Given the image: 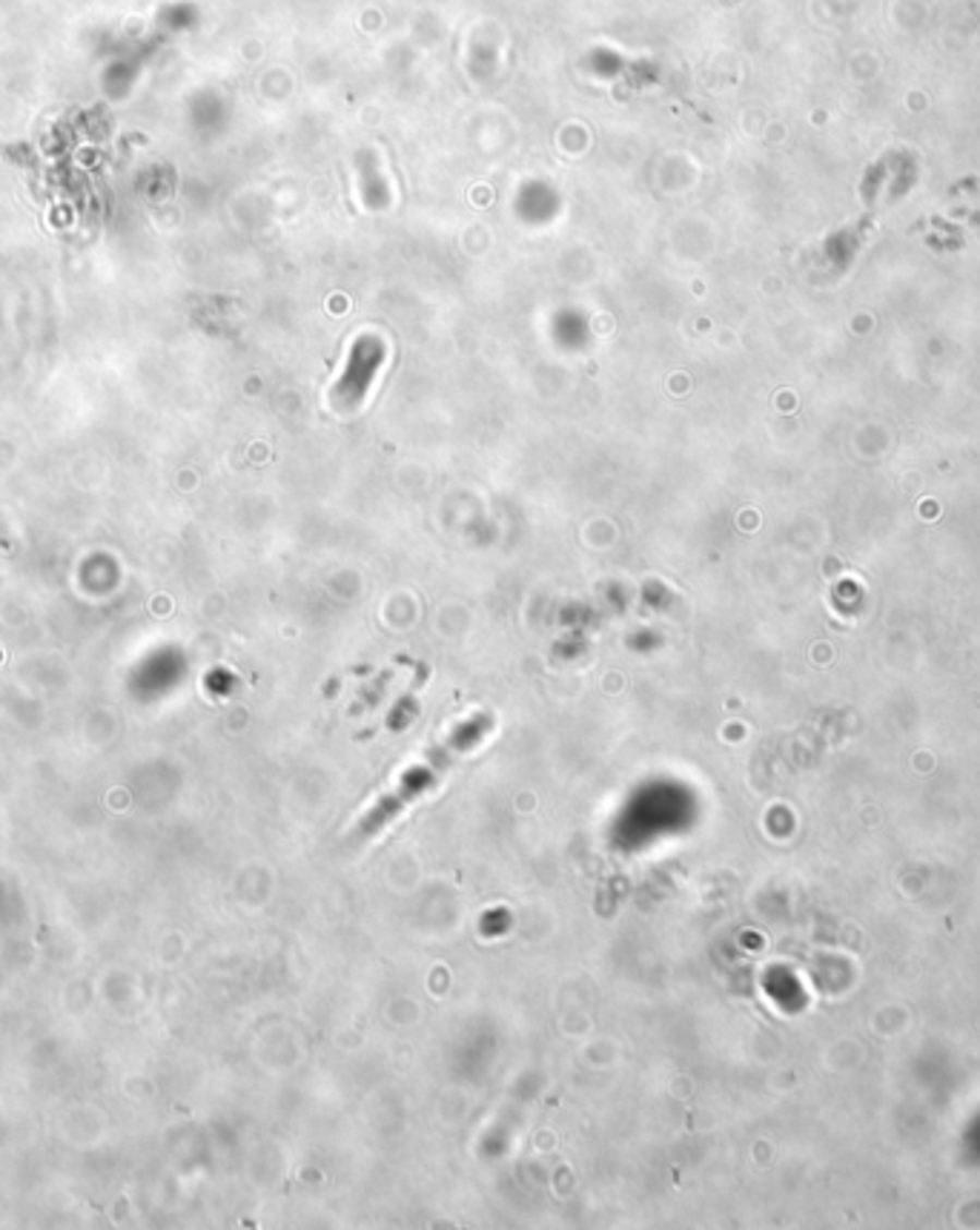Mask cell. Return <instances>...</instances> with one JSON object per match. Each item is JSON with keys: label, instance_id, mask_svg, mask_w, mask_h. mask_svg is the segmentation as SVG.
Wrapping results in <instances>:
<instances>
[{"label": "cell", "instance_id": "cell-1", "mask_svg": "<svg viewBox=\"0 0 980 1230\" xmlns=\"http://www.w3.org/2000/svg\"><path fill=\"white\" fill-rule=\"evenodd\" d=\"M487 728H491V720H487L485 714H479V718L462 723V726L456 728L453 735H450L445 744L436 746V749L427 755L425 763H419V767L410 769V772L404 774L394 792H387L382 800H376V804H373L371 812L359 820V827H355L353 835L359 837V841H364V837H373V835H378V832H385V829L390 827L396 818H399V815L408 812L410 806L416 804L419 797L427 795V792H431L433 786L441 781V774L448 772L456 760L462 758L464 751H471L473 746H476L479 740L485 737Z\"/></svg>", "mask_w": 980, "mask_h": 1230}]
</instances>
